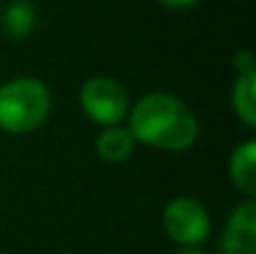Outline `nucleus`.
<instances>
[{"mask_svg":"<svg viewBox=\"0 0 256 254\" xmlns=\"http://www.w3.org/2000/svg\"><path fill=\"white\" fill-rule=\"evenodd\" d=\"M128 126L135 142L160 151H184L198 140V120L182 99L168 92H148L128 108Z\"/></svg>","mask_w":256,"mask_h":254,"instance_id":"f257e3e1","label":"nucleus"},{"mask_svg":"<svg viewBox=\"0 0 256 254\" xmlns=\"http://www.w3.org/2000/svg\"><path fill=\"white\" fill-rule=\"evenodd\" d=\"M50 110V88L36 76H16L0 86V128L4 133H32L45 124Z\"/></svg>","mask_w":256,"mask_h":254,"instance_id":"f03ea898","label":"nucleus"},{"mask_svg":"<svg viewBox=\"0 0 256 254\" xmlns=\"http://www.w3.org/2000/svg\"><path fill=\"white\" fill-rule=\"evenodd\" d=\"M164 232L168 238L180 243L182 248H198L207 241L212 232V218L209 212L200 200L191 196H178L164 207L162 214Z\"/></svg>","mask_w":256,"mask_h":254,"instance_id":"7ed1b4c3","label":"nucleus"},{"mask_svg":"<svg viewBox=\"0 0 256 254\" xmlns=\"http://www.w3.org/2000/svg\"><path fill=\"white\" fill-rule=\"evenodd\" d=\"M79 102L84 112L102 126H117L128 115V94L120 81L97 74L81 86Z\"/></svg>","mask_w":256,"mask_h":254,"instance_id":"20e7f679","label":"nucleus"},{"mask_svg":"<svg viewBox=\"0 0 256 254\" xmlns=\"http://www.w3.org/2000/svg\"><path fill=\"white\" fill-rule=\"evenodd\" d=\"M220 254H256V200L245 198L227 218Z\"/></svg>","mask_w":256,"mask_h":254,"instance_id":"39448f33","label":"nucleus"},{"mask_svg":"<svg viewBox=\"0 0 256 254\" xmlns=\"http://www.w3.org/2000/svg\"><path fill=\"white\" fill-rule=\"evenodd\" d=\"M230 178L245 198L256 196V142L245 140L232 151Z\"/></svg>","mask_w":256,"mask_h":254,"instance_id":"423d86ee","label":"nucleus"},{"mask_svg":"<svg viewBox=\"0 0 256 254\" xmlns=\"http://www.w3.org/2000/svg\"><path fill=\"white\" fill-rule=\"evenodd\" d=\"M135 138L126 126H106L97 138V156L104 162H124L135 151Z\"/></svg>","mask_w":256,"mask_h":254,"instance_id":"0eeeda50","label":"nucleus"},{"mask_svg":"<svg viewBox=\"0 0 256 254\" xmlns=\"http://www.w3.org/2000/svg\"><path fill=\"white\" fill-rule=\"evenodd\" d=\"M36 25V9L30 0H12L2 12V30L9 38L20 40L32 34Z\"/></svg>","mask_w":256,"mask_h":254,"instance_id":"6e6552de","label":"nucleus"},{"mask_svg":"<svg viewBox=\"0 0 256 254\" xmlns=\"http://www.w3.org/2000/svg\"><path fill=\"white\" fill-rule=\"evenodd\" d=\"M232 106L245 126H256V72L238 74L232 88Z\"/></svg>","mask_w":256,"mask_h":254,"instance_id":"1a4fd4ad","label":"nucleus"},{"mask_svg":"<svg viewBox=\"0 0 256 254\" xmlns=\"http://www.w3.org/2000/svg\"><path fill=\"white\" fill-rule=\"evenodd\" d=\"M234 66L238 70V74H248V72H256V63H254V54L250 50H238L234 54Z\"/></svg>","mask_w":256,"mask_h":254,"instance_id":"9d476101","label":"nucleus"},{"mask_svg":"<svg viewBox=\"0 0 256 254\" xmlns=\"http://www.w3.org/2000/svg\"><path fill=\"white\" fill-rule=\"evenodd\" d=\"M166 7H186V4H194L196 0H160Z\"/></svg>","mask_w":256,"mask_h":254,"instance_id":"9b49d317","label":"nucleus"},{"mask_svg":"<svg viewBox=\"0 0 256 254\" xmlns=\"http://www.w3.org/2000/svg\"><path fill=\"white\" fill-rule=\"evenodd\" d=\"M176 254H209V252H202V250H198V248H182V250Z\"/></svg>","mask_w":256,"mask_h":254,"instance_id":"f8f14e48","label":"nucleus"},{"mask_svg":"<svg viewBox=\"0 0 256 254\" xmlns=\"http://www.w3.org/2000/svg\"><path fill=\"white\" fill-rule=\"evenodd\" d=\"M106 254H115V252H106Z\"/></svg>","mask_w":256,"mask_h":254,"instance_id":"ddd939ff","label":"nucleus"}]
</instances>
